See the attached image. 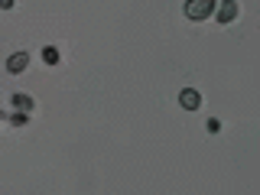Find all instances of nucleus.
Returning <instances> with one entry per match:
<instances>
[{"label":"nucleus","mask_w":260,"mask_h":195,"mask_svg":"<svg viewBox=\"0 0 260 195\" xmlns=\"http://www.w3.org/2000/svg\"><path fill=\"white\" fill-rule=\"evenodd\" d=\"M26 69H29V52L26 49H20V52H13L10 59H7V72H10V75H23Z\"/></svg>","instance_id":"3"},{"label":"nucleus","mask_w":260,"mask_h":195,"mask_svg":"<svg viewBox=\"0 0 260 195\" xmlns=\"http://www.w3.org/2000/svg\"><path fill=\"white\" fill-rule=\"evenodd\" d=\"M10 104H13V111H32V104H36V101H32V98L26 94V91H16L13 98H10Z\"/></svg>","instance_id":"5"},{"label":"nucleus","mask_w":260,"mask_h":195,"mask_svg":"<svg viewBox=\"0 0 260 195\" xmlns=\"http://www.w3.org/2000/svg\"><path fill=\"white\" fill-rule=\"evenodd\" d=\"M238 13H241V7L234 4V0H224V4H218V7H215V20H218V23H224V26L238 20Z\"/></svg>","instance_id":"2"},{"label":"nucleus","mask_w":260,"mask_h":195,"mask_svg":"<svg viewBox=\"0 0 260 195\" xmlns=\"http://www.w3.org/2000/svg\"><path fill=\"white\" fill-rule=\"evenodd\" d=\"M205 127H208V134H218V130H221V120H218V117H208Z\"/></svg>","instance_id":"8"},{"label":"nucleus","mask_w":260,"mask_h":195,"mask_svg":"<svg viewBox=\"0 0 260 195\" xmlns=\"http://www.w3.org/2000/svg\"><path fill=\"white\" fill-rule=\"evenodd\" d=\"M0 10H13V0H0Z\"/></svg>","instance_id":"9"},{"label":"nucleus","mask_w":260,"mask_h":195,"mask_svg":"<svg viewBox=\"0 0 260 195\" xmlns=\"http://www.w3.org/2000/svg\"><path fill=\"white\" fill-rule=\"evenodd\" d=\"M43 59H46V65H59L62 55H59V49H55V46H46L43 49Z\"/></svg>","instance_id":"7"},{"label":"nucleus","mask_w":260,"mask_h":195,"mask_svg":"<svg viewBox=\"0 0 260 195\" xmlns=\"http://www.w3.org/2000/svg\"><path fill=\"white\" fill-rule=\"evenodd\" d=\"M179 104H182L185 111H199L202 108V94L195 91V88H182V91H179Z\"/></svg>","instance_id":"4"},{"label":"nucleus","mask_w":260,"mask_h":195,"mask_svg":"<svg viewBox=\"0 0 260 195\" xmlns=\"http://www.w3.org/2000/svg\"><path fill=\"white\" fill-rule=\"evenodd\" d=\"M215 0H185V7H182V13H185V20H195V23H202V20H208V16H215Z\"/></svg>","instance_id":"1"},{"label":"nucleus","mask_w":260,"mask_h":195,"mask_svg":"<svg viewBox=\"0 0 260 195\" xmlns=\"http://www.w3.org/2000/svg\"><path fill=\"white\" fill-rule=\"evenodd\" d=\"M7 117H10L13 127H26V124H29V114H26V111H13V114H7Z\"/></svg>","instance_id":"6"}]
</instances>
